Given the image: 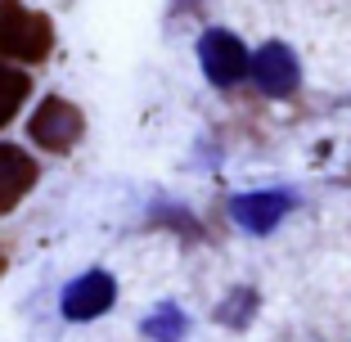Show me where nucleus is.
I'll list each match as a JSON object with an SVG mask.
<instances>
[{
	"label": "nucleus",
	"instance_id": "f257e3e1",
	"mask_svg": "<svg viewBox=\"0 0 351 342\" xmlns=\"http://www.w3.org/2000/svg\"><path fill=\"white\" fill-rule=\"evenodd\" d=\"M54 45V27L45 14L27 10L23 0H0V54L19 63H41Z\"/></svg>",
	"mask_w": 351,
	"mask_h": 342
},
{
	"label": "nucleus",
	"instance_id": "f03ea898",
	"mask_svg": "<svg viewBox=\"0 0 351 342\" xmlns=\"http://www.w3.org/2000/svg\"><path fill=\"white\" fill-rule=\"evenodd\" d=\"M82 108L68 104V99H59V95H50V99H41V108L32 113L27 131L32 140L41 149H50V154H63V149H73L77 140H82Z\"/></svg>",
	"mask_w": 351,
	"mask_h": 342
},
{
	"label": "nucleus",
	"instance_id": "7ed1b4c3",
	"mask_svg": "<svg viewBox=\"0 0 351 342\" xmlns=\"http://www.w3.org/2000/svg\"><path fill=\"white\" fill-rule=\"evenodd\" d=\"M198 59H203V73L212 86H234L239 77H248V50L234 32H207L198 41Z\"/></svg>",
	"mask_w": 351,
	"mask_h": 342
},
{
	"label": "nucleus",
	"instance_id": "20e7f679",
	"mask_svg": "<svg viewBox=\"0 0 351 342\" xmlns=\"http://www.w3.org/2000/svg\"><path fill=\"white\" fill-rule=\"evenodd\" d=\"M113 297H117L113 275L86 270V275H77V280L63 289V315H68V320H95V315H104L113 306Z\"/></svg>",
	"mask_w": 351,
	"mask_h": 342
},
{
	"label": "nucleus",
	"instance_id": "39448f33",
	"mask_svg": "<svg viewBox=\"0 0 351 342\" xmlns=\"http://www.w3.org/2000/svg\"><path fill=\"white\" fill-rule=\"evenodd\" d=\"M248 73H252V82H257L266 95H275V99L293 95V90H298V77H302L293 50H289V45H279V41L261 45V50L252 54V59H248Z\"/></svg>",
	"mask_w": 351,
	"mask_h": 342
},
{
	"label": "nucleus",
	"instance_id": "423d86ee",
	"mask_svg": "<svg viewBox=\"0 0 351 342\" xmlns=\"http://www.w3.org/2000/svg\"><path fill=\"white\" fill-rule=\"evenodd\" d=\"M289 208H293V194L261 189V194H239L234 203H230V217L248 230V234H270L279 221L289 217Z\"/></svg>",
	"mask_w": 351,
	"mask_h": 342
},
{
	"label": "nucleus",
	"instance_id": "0eeeda50",
	"mask_svg": "<svg viewBox=\"0 0 351 342\" xmlns=\"http://www.w3.org/2000/svg\"><path fill=\"white\" fill-rule=\"evenodd\" d=\"M36 185V158H27L19 145H0V212H14Z\"/></svg>",
	"mask_w": 351,
	"mask_h": 342
},
{
	"label": "nucleus",
	"instance_id": "6e6552de",
	"mask_svg": "<svg viewBox=\"0 0 351 342\" xmlns=\"http://www.w3.org/2000/svg\"><path fill=\"white\" fill-rule=\"evenodd\" d=\"M32 82L19 73V68H10V63H0V126L14 122V113L23 108V99H27Z\"/></svg>",
	"mask_w": 351,
	"mask_h": 342
},
{
	"label": "nucleus",
	"instance_id": "1a4fd4ad",
	"mask_svg": "<svg viewBox=\"0 0 351 342\" xmlns=\"http://www.w3.org/2000/svg\"><path fill=\"white\" fill-rule=\"evenodd\" d=\"M145 333H149L154 342H180V338H185V315H180L171 302H167L162 311H154V315L145 320Z\"/></svg>",
	"mask_w": 351,
	"mask_h": 342
}]
</instances>
